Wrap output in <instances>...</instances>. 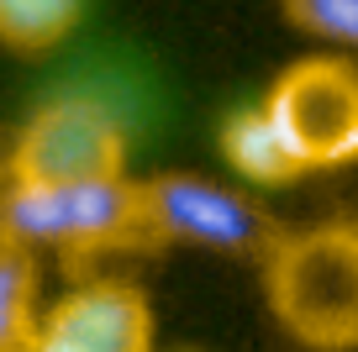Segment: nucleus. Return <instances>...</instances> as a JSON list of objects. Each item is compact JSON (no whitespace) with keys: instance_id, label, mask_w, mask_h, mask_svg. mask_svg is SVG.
Instances as JSON below:
<instances>
[{"instance_id":"f257e3e1","label":"nucleus","mask_w":358,"mask_h":352,"mask_svg":"<svg viewBox=\"0 0 358 352\" xmlns=\"http://www.w3.org/2000/svg\"><path fill=\"white\" fill-rule=\"evenodd\" d=\"M268 316L306 352H358V221L280 231L258 258Z\"/></svg>"},{"instance_id":"f03ea898","label":"nucleus","mask_w":358,"mask_h":352,"mask_svg":"<svg viewBox=\"0 0 358 352\" xmlns=\"http://www.w3.org/2000/svg\"><path fill=\"white\" fill-rule=\"evenodd\" d=\"M0 237L32 253H111L148 242L137 179H74V184H16L0 189Z\"/></svg>"},{"instance_id":"7ed1b4c3","label":"nucleus","mask_w":358,"mask_h":352,"mask_svg":"<svg viewBox=\"0 0 358 352\" xmlns=\"http://www.w3.org/2000/svg\"><path fill=\"white\" fill-rule=\"evenodd\" d=\"M127 174V122L101 95L69 89L32 110L6 153L16 184H74V179Z\"/></svg>"},{"instance_id":"20e7f679","label":"nucleus","mask_w":358,"mask_h":352,"mask_svg":"<svg viewBox=\"0 0 358 352\" xmlns=\"http://www.w3.org/2000/svg\"><path fill=\"white\" fill-rule=\"evenodd\" d=\"M264 110L306 174L358 163V68L343 53H311L280 68L264 89Z\"/></svg>"},{"instance_id":"39448f33","label":"nucleus","mask_w":358,"mask_h":352,"mask_svg":"<svg viewBox=\"0 0 358 352\" xmlns=\"http://www.w3.org/2000/svg\"><path fill=\"white\" fill-rule=\"evenodd\" d=\"M137 189H143L148 242H190V247H211V253L264 258V247L280 237L258 200H248L232 184H216V179L153 174L137 179Z\"/></svg>"},{"instance_id":"423d86ee","label":"nucleus","mask_w":358,"mask_h":352,"mask_svg":"<svg viewBox=\"0 0 358 352\" xmlns=\"http://www.w3.org/2000/svg\"><path fill=\"white\" fill-rule=\"evenodd\" d=\"M37 342L58 352H153V305L127 279H90L43 305Z\"/></svg>"},{"instance_id":"0eeeda50","label":"nucleus","mask_w":358,"mask_h":352,"mask_svg":"<svg viewBox=\"0 0 358 352\" xmlns=\"http://www.w3.org/2000/svg\"><path fill=\"white\" fill-rule=\"evenodd\" d=\"M216 147H222V163L243 179L248 189H285L295 179H306V168L295 163L285 132L274 126V116L264 110V100L253 105H237L232 116L216 132Z\"/></svg>"},{"instance_id":"6e6552de","label":"nucleus","mask_w":358,"mask_h":352,"mask_svg":"<svg viewBox=\"0 0 358 352\" xmlns=\"http://www.w3.org/2000/svg\"><path fill=\"white\" fill-rule=\"evenodd\" d=\"M43 326V274L37 253L0 237V352H27Z\"/></svg>"},{"instance_id":"1a4fd4ad","label":"nucleus","mask_w":358,"mask_h":352,"mask_svg":"<svg viewBox=\"0 0 358 352\" xmlns=\"http://www.w3.org/2000/svg\"><path fill=\"white\" fill-rule=\"evenodd\" d=\"M90 0H0V47L43 58L79 32Z\"/></svg>"},{"instance_id":"9d476101","label":"nucleus","mask_w":358,"mask_h":352,"mask_svg":"<svg viewBox=\"0 0 358 352\" xmlns=\"http://www.w3.org/2000/svg\"><path fill=\"white\" fill-rule=\"evenodd\" d=\"M280 6L295 32L316 37L327 47H353L358 53V0H280Z\"/></svg>"},{"instance_id":"9b49d317","label":"nucleus","mask_w":358,"mask_h":352,"mask_svg":"<svg viewBox=\"0 0 358 352\" xmlns=\"http://www.w3.org/2000/svg\"><path fill=\"white\" fill-rule=\"evenodd\" d=\"M27 352H58V347H48V342H32V347H27Z\"/></svg>"},{"instance_id":"f8f14e48","label":"nucleus","mask_w":358,"mask_h":352,"mask_svg":"<svg viewBox=\"0 0 358 352\" xmlns=\"http://www.w3.org/2000/svg\"><path fill=\"white\" fill-rule=\"evenodd\" d=\"M179 352H201V347H179Z\"/></svg>"}]
</instances>
